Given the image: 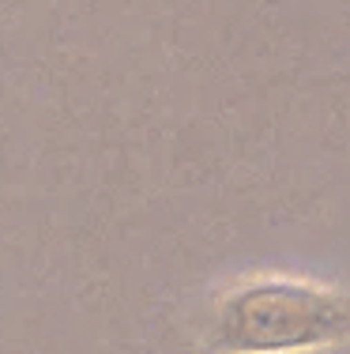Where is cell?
I'll return each mask as SVG.
<instances>
[{
  "mask_svg": "<svg viewBox=\"0 0 350 354\" xmlns=\"http://www.w3.org/2000/svg\"><path fill=\"white\" fill-rule=\"evenodd\" d=\"M207 354H328L350 347V290L294 272H245L200 309Z\"/></svg>",
  "mask_w": 350,
  "mask_h": 354,
  "instance_id": "6da1fadb",
  "label": "cell"
}]
</instances>
